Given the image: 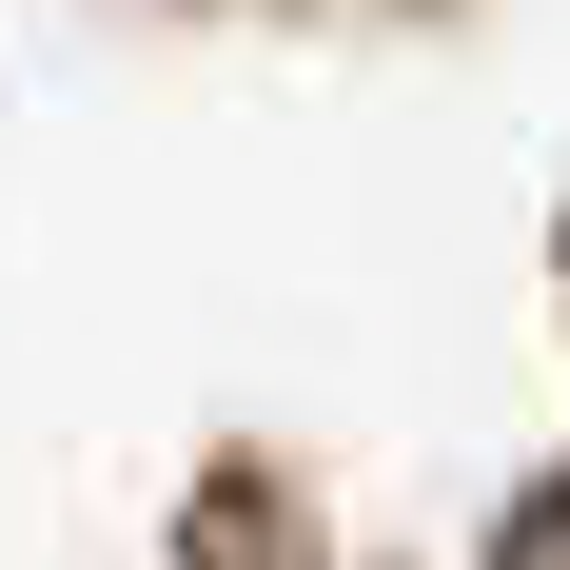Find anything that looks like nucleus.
Returning <instances> with one entry per match:
<instances>
[{"instance_id":"f257e3e1","label":"nucleus","mask_w":570,"mask_h":570,"mask_svg":"<svg viewBox=\"0 0 570 570\" xmlns=\"http://www.w3.org/2000/svg\"><path fill=\"white\" fill-rule=\"evenodd\" d=\"M512 570H570V492H551V512H531V531H512Z\"/></svg>"}]
</instances>
